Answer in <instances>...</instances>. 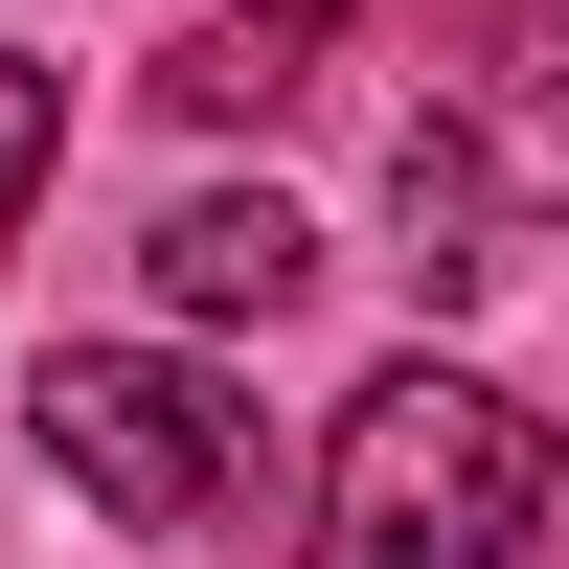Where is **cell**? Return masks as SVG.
<instances>
[{
  "label": "cell",
  "instance_id": "obj_1",
  "mask_svg": "<svg viewBox=\"0 0 569 569\" xmlns=\"http://www.w3.org/2000/svg\"><path fill=\"white\" fill-rule=\"evenodd\" d=\"M547 525H569V433L456 365H388L319 433V569H525Z\"/></svg>",
  "mask_w": 569,
  "mask_h": 569
},
{
  "label": "cell",
  "instance_id": "obj_2",
  "mask_svg": "<svg viewBox=\"0 0 569 569\" xmlns=\"http://www.w3.org/2000/svg\"><path fill=\"white\" fill-rule=\"evenodd\" d=\"M388 206H410V297H479V228H569V0H479L433 69V114L388 137Z\"/></svg>",
  "mask_w": 569,
  "mask_h": 569
},
{
  "label": "cell",
  "instance_id": "obj_3",
  "mask_svg": "<svg viewBox=\"0 0 569 569\" xmlns=\"http://www.w3.org/2000/svg\"><path fill=\"white\" fill-rule=\"evenodd\" d=\"M23 433H46V479L114 501V525H206V501L251 479V410H228L206 365H160V342H69L23 388Z\"/></svg>",
  "mask_w": 569,
  "mask_h": 569
},
{
  "label": "cell",
  "instance_id": "obj_4",
  "mask_svg": "<svg viewBox=\"0 0 569 569\" xmlns=\"http://www.w3.org/2000/svg\"><path fill=\"white\" fill-rule=\"evenodd\" d=\"M137 273H160L182 319H297L319 297V228L273 206V182H182V206L137 228Z\"/></svg>",
  "mask_w": 569,
  "mask_h": 569
},
{
  "label": "cell",
  "instance_id": "obj_5",
  "mask_svg": "<svg viewBox=\"0 0 569 569\" xmlns=\"http://www.w3.org/2000/svg\"><path fill=\"white\" fill-rule=\"evenodd\" d=\"M319 46H342V0H206V23L160 46V114L251 137V114H297V91H319Z\"/></svg>",
  "mask_w": 569,
  "mask_h": 569
},
{
  "label": "cell",
  "instance_id": "obj_6",
  "mask_svg": "<svg viewBox=\"0 0 569 569\" xmlns=\"http://www.w3.org/2000/svg\"><path fill=\"white\" fill-rule=\"evenodd\" d=\"M46 160H69V69H23V46H0V251H23Z\"/></svg>",
  "mask_w": 569,
  "mask_h": 569
}]
</instances>
